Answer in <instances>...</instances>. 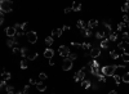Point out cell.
Instances as JSON below:
<instances>
[{
    "label": "cell",
    "mask_w": 129,
    "mask_h": 94,
    "mask_svg": "<svg viewBox=\"0 0 129 94\" xmlns=\"http://www.w3.org/2000/svg\"><path fill=\"white\" fill-rule=\"evenodd\" d=\"M117 37H119V35H117V31H115V32H112V34H111V36H110L109 40H110V41H116Z\"/></svg>",
    "instance_id": "27"
},
{
    "label": "cell",
    "mask_w": 129,
    "mask_h": 94,
    "mask_svg": "<svg viewBox=\"0 0 129 94\" xmlns=\"http://www.w3.org/2000/svg\"><path fill=\"white\" fill-rule=\"evenodd\" d=\"M125 27H127V23H125V22H119V23H117V27H116V31H117V32L124 31Z\"/></svg>",
    "instance_id": "17"
},
{
    "label": "cell",
    "mask_w": 129,
    "mask_h": 94,
    "mask_svg": "<svg viewBox=\"0 0 129 94\" xmlns=\"http://www.w3.org/2000/svg\"><path fill=\"white\" fill-rule=\"evenodd\" d=\"M29 90H30V85H25V88H23V94H29Z\"/></svg>",
    "instance_id": "41"
},
{
    "label": "cell",
    "mask_w": 129,
    "mask_h": 94,
    "mask_svg": "<svg viewBox=\"0 0 129 94\" xmlns=\"http://www.w3.org/2000/svg\"><path fill=\"white\" fill-rule=\"evenodd\" d=\"M81 48L85 49V50H89V52L92 50V45H91L89 43H83V44H81Z\"/></svg>",
    "instance_id": "28"
},
{
    "label": "cell",
    "mask_w": 129,
    "mask_h": 94,
    "mask_svg": "<svg viewBox=\"0 0 129 94\" xmlns=\"http://www.w3.org/2000/svg\"><path fill=\"white\" fill-rule=\"evenodd\" d=\"M96 37H97V39H99L101 41L105 40V32H103L102 30H101V31H97V32H96Z\"/></svg>",
    "instance_id": "21"
},
{
    "label": "cell",
    "mask_w": 129,
    "mask_h": 94,
    "mask_svg": "<svg viewBox=\"0 0 129 94\" xmlns=\"http://www.w3.org/2000/svg\"><path fill=\"white\" fill-rule=\"evenodd\" d=\"M21 56H22V58H27V56H29V49L26 47L21 48Z\"/></svg>",
    "instance_id": "18"
},
{
    "label": "cell",
    "mask_w": 129,
    "mask_h": 94,
    "mask_svg": "<svg viewBox=\"0 0 129 94\" xmlns=\"http://www.w3.org/2000/svg\"><path fill=\"white\" fill-rule=\"evenodd\" d=\"M5 90H7V93H8V94H13V93H14V86L8 85V88H7Z\"/></svg>",
    "instance_id": "34"
},
{
    "label": "cell",
    "mask_w": 129,
    "mask_h": 94,
    "mask_svg": "<svg viewBox=\"0 0 129 94\" xmlns=\"http://www.w3.org/2000/svg\"><path fill=\"white\" fill-rule=\"evenodd\" d=\"M109 47H110V40H107V39L102 40L101 44H99V48H102V49H107Z\"/></svg>",
    "instance_id": "16"
},
{
    "label": "cell",
    "mask_w": 129,
    "mask_h": 94,
    "mask_svg": "<svg viewBox=\"0 0 129 94\" xmlns=\"http://www.w3.org/2000/svg\"><path fill=\"white\" fill-rule=\"evenodd\" d=\"M7 45L10 48H14V47H18V43H17V40L14 37H9L8 41H7Z\"/></svg>",
    "instance_id": "10"
},
{
    "label": "cell",
    "mask_w": 129,
    "mask_h": 94,
    "mask_svg": "<svg viewBox=\"0 0 129 94\" xmlns=\"http://www.w3.org/2000/svg\"><path fill=\"white\" fill-rule=\"evenodd\" d=\"M27 30H29V23H27V22H25V23H22V31L27 34V32H29Z\"/></svg>",
    "instance_id": "33"
},
{
    "label": "cell",
    "mask_w": 129,
    "mask_h": 94,
    "mask_svg": "<svg viewBox=\"0 0 129 94\" xmlns=\"http://www.w3.org/2000/svg\"><path fill=\"white\" fill-rule=\"evenodd\" d=\"M13 53H14V54H18V53H19V54H21V49H19L18 47H14V48H13Z\"/></svg>",
    "instance_id": "42"
},
{
    "label": "cell",
    "mask_w": 129,
    "mask_h": 94,
    "mask_svg": "<svg viewBox=\"0 0 129 94\" xmlns=\"http://www.w3.org/2000/svg\"><path fill=\"white\" fill-rule=\"evenodd\" d=\"M98 23H99V22H98L97 19H91V21L88 22V29L92 30V29H94V27H97Z\"/></svg>",
    "instance_id": "13"
},
{
    "label": "cell",
    "mask_w": 129,
    "mask_h": 94,
    "mask_svg": "<svg viewBox=\"0 0 129 94\" xmlns=\"http://www.w3.org/2000/svg\"><path fill=\"white\" fill-rule=\"evenodd\" d=\"M44 57L48 58V59H52L54 57V50H53V49H50V48H47L45 50H44Z\"/></svg>",
    "instance_id": "8"
},
{
    "label": "cell",
    "mask_w": 129,
    "mask_h": 94,
    "mask_svg": "<svg viewBox=\"0 0 129 94\" xmlns=\"http://www.w3.org/2000/svg\"><path fill=\"white\" fill-rule=\"evenodd\" d=\"M127 27H128V29H129V23H128V25H127Z\"/></svg>",
    "instance_id": "50"
},
{
    "label": "cell",
    "mask_w": 129,
    "mask_h": 94,
    "mask_svg": "<svg viewBox=\"0 0 129 94\" xmlns=\"http://www.w3.org/2000/svg\"><path fill=\"white\" fill-rule=\"evenodd\" d=\"M101 56V48H92L91 50V57L92 58H97Z\"/></svg>",
    "instance_id": "9"
},
{
    "label": "cell",
    "mask_w": 129,
    "mask_h": 94,
    "mask_svg": "<svg viewBox=\"0 0 129 94\" xmlns=\"http://www.w3.org/2000/svg\"><path fill=\"white\" fill-rule=\"evenodd\" d=\"M26 37H27V40H29V43H31V44H35L37 41V34L35 31H29L26 34Z\"/></svg>",
    "instance_id": "5"
},
{
    "label": "cell",
    "mask_w": 129,
    "mask_h": 94,
    "mask_svg": "<svg viewBox=\"0 0 129 94\" xmlns=\"http://www.w3.org/2000/svg\"><path fill=\"white\" fill-rule=\"evenodd\" d=\"M81 86H83V89H88V88L92 86V82L88 80H84V81H81Z\"/></svg>",
    "instance_id": "22"
},
{
    "label": "cell",
    "mask_w": 129,
    "mask_h": 94,
    "mask_svg": "<svg viewBox=\"0 0 129 94\" xmlns=\"http://www.w3.org/2000/svg\"><path fill=\"white\" fill-rule=\"evenodd\" d=\"M80 9H81V4H80V3L75 1L74 4H72V10H75V12H79Z\"/></svg>",
    "instance_id": "24"
},
{
    "label": "cell",
    "mask_w": 129,
    "mask_h": 94,
    "mask_svg": "<svg viewBox=\"0 0 129 94\" xmlns=\"http://www.w3.org/2000/svg\"><path fill=\"white\" fill-rule=\"evenodd\" d=\"M109 56L112 58V59H120V54L117 53V52H115V50H111V52L109 53Z\"/></svg>",
    "instance_id": "19"
},
{
    "label": "cell",
    "mask_w": 129,
    "mask_h": 94,
    "mask_svg": "<svg viewBox=\"0 0 129 94\" xmlns=\"http://www.w3.org/2000/svg\"><path fill=\"white\" fill-rule=\"evenodd\" d=\"M0 10L3 13H10L13 10V3L10 0H1L0 1Z\"/></svg>",
    "instance_id": "1"
},
{
    "label": "cell",
    "mask_w": 129,
    "mask_h": 94,
    "mask_svg": "<svg viewBox=\"0 0 129 94\" xmlns=\"http://www.w3.org/2000/svg\"><path fill=\"white\" fill-rule=\"evenodd\" d=\"M16 94H23V92H16Z\"/></svg>",
    "instance_id": "49"
},
{
    "label": "cell",
    "mask_w": 129,
    "mask_h": 94,
    "mask_svg": "<svg viewBox=\"0 0 129 94\" xmlns=\"http://www.w3.org/2000/svg\"><path fill=\"white\" fill-rule=\"evenodd\" d=\"M97 79H98V81H101V82H106V76H105L103 74H101L99 76H97Z\"/></svg>",
    "instance_id": "36"
},
{
    "label": "cell",
    "mask_w": 129,
    "mask_h": 94,
    "mask_svg": "<svg viewBox=\"0 0 129 94\" xmlns=\"http://www.w3.org/2000/svg\"><path fill=\"white\" fill-rule=\"evenodd\" d=\"M83 34H84V36H87V37H89V36H91V35H92V30H91V29H85V30H84V31H83Z\"/></svg>",
    "instance_id": "32"
},
{
    "label": "cell",
    "mask_w": 129,
    "mask_h": 94,
    "mask_svg": "<svg viewBox=\"0 0 129 94\" xmlns=\"http://www.w3.org/2000/svg\"><path fill=\"white\" fill-rule=\"evenodd\" d=\"M69 59L74 62V61H76V59H77V54H75V53H71L70 56H69Z\"/></svg>",
    "instance_id": "35"
},
{
    "label": "cell",
    "mask_w": 129,
    "mask_h": 94,
    "mask_svg": "<svg viewBox=\"0 0 129 94\" xmlns=\"http://www.w3.org/2000/svg\"><path fill=\"white\" fill-rule=\"evenodd\" d=\"M112 77H114V80H115V82H116L117 85H119L120 82H121V79H120V76H119V75H114Z\"/></svg>",
    "instance_id": "37"
},
{
    "label": "cell",
    "mask_w": 129,
    "mask_h": 94,
    "mask_svg": "<svg viewBox=\"0 0 129 94\" xmlns=\"http://www.w3.org/2000/svg\"><path fill=\"white\" fill-rule=\"evenodd\" d=\"M37 56H39V54H37L36 52L29 53V56H27V59H29V61H34V59H36V58H37Z\"/></svg>",
    "instance_id": "25"
},
{
    "label": "cell",
    "mask_w": 129,
    "mask_h": 94,
    "mask_svg": "<svg viewBox=\"0 0 129 94\" xmlns=\"http://www.w3.org/2000/svg\"><path fill=\"white\" fill-rule=\"evenodd\" d=\"M39 79H40L41 81H44V80H47V79H48V76H47V74H44V72H41L40 75H39Z\"/></svg>",
    "instance_id": "38"
},
{
    "label": "cell",
    "mask_w": 129,
    "mask_h": 94,
    "mask_svg": "<svg viewBox=\"0 0 129 94\" xmlns=\"http://www.w3.org/2000/svg\"><path fill=\"white\" fill-rule=\"evenodd\" d=\"M120 59L124 61V62H129V53H124L120 56Z\"/></svg>",
    "instance_id": "31"
},
{
    "label": "cell",
    "mask_w": 129,
    "mask_h": 94,
    "mask_svg": "<svg viewBox=\"0 0 129 94\" xmlns=\"http://www.w3.org/2000/svg\"><path fill=\"white\" fill-rule=\"evenodd\" d=\"M109 94H117V92H116V90H110Z\"/></svg>",
    "instance_id": "48"
},
{
    "label": "cell",
    "mask_w": 129,
    "mask_h": 94,
    "mask_svg": "<svg viewBox=\"0 0 129 94\" xmlns=\"http://www.w3.org/2000/svg\"><path fill=\"white\" fill-rule=\"evenodd\" d=\"M76 26H77V29H80L81 31H84L85 29H88V23H85V22H84V21H81V19H79V21H77Z\"/></svg>",
    "instance_id": "11"
},
{
    "label": "cell",
    "mask_w": 129,
    "mask_h": 94,
    "mask_svg": "<svg viewBox=\"0 0 129 94\" xmlns=\"http://www.w3.org/2000/svg\"><path fill=\"white\" fill-rule=\"evenodd\" d=\"M71 47H75V48H81V44H79V43H75V41H72V43H71Z\"/></svg>",
    "instance_id": "43"
},
{
    "label": "cell",
    "mask_w": 129,
    "mask_h": 94,
    "mask_svg": "<svg viewBox=\"0 0 129 94\" xmlns=\"http://www.w3.org/2000/svg\"><path fill=\"white\" fill-rule=\"evenodd\" d=\"M123 22H125L127 25L129 23V16H128V14H124V16H123Z\"/></svg>",
    "instance_id": "40"
},
{
    "label": "cell",
    "mask_w": 129,
    "mask_h": 94,
    "mask_svg": "<svg viewBox=\"0 0 129 94\" xmlns=\"http://www.w3.org/2000/svg\"><path fill=\"white\" fill-rule=\"evenodd\" d=\"M84 79H85V67L80 68V71H77V72L75 74V76H74V80L76 82L77 81H84Z\"/></svg>",
    "instance_id": "4"
},
{
    "label": "cell",
    "mask_w": 129,
    "mask_h": 94,
    "mask_svg": "<svg viewBox=\"0 0 129 94\" xmlns=\"http://www.w3.org/2000/svg\"><path fill=\"white\" fill-rule=\"evenodd\" d=\"M36 89L39 92H45L47 90V85L44 84V82H39L37 81V84H36Z\"/></svg>",
    "instance_id": "15"
},
{
    "label": "cell",
    "mask_w": 129,
    "mask_h": 94,
    "mask_svg": "<svg viewBox=\"0 0 129 94\" xmlns=\"http://www.w3.org/2000/svg\"><path fill=\"white\" fill-rule=\"evenodd\" d=\"M30 84H31V85H36V84H37V81H35L34 79H30Z\"/></svg>",
    "instance_id": "46"
},
{
    "label": "cell",
    "mask_w": 129,
    "mask_h": 94,
    "mask_svg": "<svg viewBox=\"0 0 129 94\" xmlns=\"http://www.w3.org/2000/svg\"><path fill=\"white\" fill-rule=\"evenodd\" d=\"M121 12H124L125 14H127V12H129V1H127V3L121 7Z\"/></svg>",
    "instance_id": "30"
},
{
    "label": "cell",
    "mask_w": 129,
    "mask_h": 94,
    "mask_svg": "<svg viewBox=\"0 0 129 94\" xmlns=\"http://www.w3.org/2000/svg\"><path fill=\"white\" fill-rule=\"evenodd\" d=\"M5 34H7L8 37H16L17 36V30L14 27H7V29H5Z\"/></svg>",
    "instance_id": "6"
},
{
    "label": "cell",
    "mask_w": 129,
    "mask_h": 94,
    "mask_svg": "<svg viewBox=\"0 0 129 94\" xmlns=\"http://www.w3.org/2000/svg\"><path fill=\"white\" fill-rule=\"evenodd\" d=\"M53 43H54V39H53V36H52V35L48 36V37H45V44H47V47H50Z\"/></svg>",
    "instance_id": "23"
},
{
    "label": "cell",
    "mask_w": 129,
    "mask_h": 94,
    "mask_svg": "<svg viewBox=\"0 0 129 94\" xmlns=\"http://www.w3.org/2000/svg\"><path fill=\"white\" fill-rule=\"evenodd\" d=\"M121 41H124L125 44H129V34L128 32H123L121 34Z\"/></svg>",
    "instance_id": "20"
},
{
    "label": "cell",
    "mask_w": 129,
    "mask_h": 94,
    "mask_svg": "<svg viewBox=\"0 0 129 94\" xmlns=\"http://www.w3.org/2000/svg\"><path fill=\"white\" fill-rule=\"evenodd\" d=\"M10 77H12V75H10V72H7L5 70L1 71V80L3 81H7V80H10Z\"/></svg>",
    "instance_id": "12"
},
{
    "label": "cell",
    "mask_w": 129,
    "mask_h": 94,
    "mask_svg": "<svg viewBox=\"0 0 129 94\" xmlns=\"http://www.w3.org/2000/svg\"><path fill=\"white\" fill-rule=\"evenodd\" d=\"M62 29H54L52 31V36L53 37H61V35H62Z\"/></svg>",
    "instance_id": "14"
},
{
    "label": "cell",
    "mask_w": 129,
    "mask_h": 94,
    "mask_svg": "<svg viewBox=\"0 0 129 94\" xmlns=\"http://www.w3.org/2000/svg\"><path fill=\"white\" fill-rule=\"evenodd\" d=\"M69 30H70V26H67V25H65L62 27V31H69Z\"/></svg>",
    "instance_id": "44"
},
{
    "label": "cell",
    "mask_w": 129,
    "mask_h": 94,
    "mask_svg": "<svg viewBox=\"0 0 129 94\" xmlns=\"http://www.w3.org/2000/svg\"><path fill=\"white\" fill-rule=\"evenodd\" d=\"M62 68H63V71H70L72 68V61H70L69 58H66L63 61V63H62Z\"/></svg>",
    "instance_id": "7"
},
{
    "label": "cell",
    "mask_w": 129,
    "mask_h": 94,
    "mask_svg": "<svg viewBox=\"0 0 129 94\" xmlns=\"http://www.w3.org/2000/svg\"><path fill=\"white\" fill-rule=\"evenodd\" d=\"M121 80H123V82H125V84H129V72H125L123 75Z\"/></svg>",
    "instance_id": "29"
},
{
    "label": "cell",
    "mask_w": 129,
    "mask_h": 94,
    "mask_svg": "<svg viewBox=\"0 0 129 94\" xmlns=\"http://www.w3.org/2000/svg\"><path fill=\"white\" fill-rule=\"evenodd\" d=\"M19 66H21V68H22V70H26V68H27V58H22Z\"/></svg>",
    "instance_id": "26"
},
{
    "label": "cell",
    "mask_w": 129,
    "mask_h": 94,
    "mask_svg": "<svg viewBox=\"0 0 129 94\" xmlns=\"http://www.w3.org/2000/svg\"><path fill=\"white\" fill-rule=\"evenodd\" d=\"M54 63H55V61H54V58H52V59H49V64H50V66H54Z\"/></svg>",
    "instance_id": "45"
},
{
    "label": "cell",
    "mask_w": 129,
    "mask_h": 94,
    "mask_svg": "<svg viewBox=\"0 0 129 94\" xmlns=\"http://www.w3.org/2000/svg\"><path fill=\"white\" fill-rule=\"evenodd\" d=\"M0 88H1V90H5V89H7V88H8L7 82H5V81H3V80H1V82H0Z\"/></svg>",
    "instance_id": "39"
},
{
    "label": "cell",
    "mask_w": 129,
    "mask_h": 94,
    "mask_svg": "<svg viewBox=\"0 0 129 94\" xmlns=\"http://www.w3.org/2000/svg\"><path fill=\"white\" fill-rule=\"evenodd\" d=\"M116 70H117L116 64H107V66H105V67H102V74L105 76H114Z\"/></svg>",
    "instance_id": "2"
},
{
    "label": "cell",
    "mask_w": 129,
    "mask_h": 94,
    "mask_svg": "<svg viewBox=\"0 0 129 94\" xmlns=\"http://www.w3.org/2000/svg\"><path fill=\"white\" fill-rule=\"evenodd\" d=\"M72 10V7H70V8H66L65 9V13H69V12H71Z\"/></svg>",
    "instance_id": "47"
},
{
    "label": "cell",
    "mask_w": 129,
    "mask_h": 94,
    "mask_svg": "<svg viewBox=\"0 0 129 94\" xmlns=\"http://www.w3.org/2000/svg\"><path fill=\"white\" fill-rule=\"evenodd\" d=\"M58 53H59V56L61 57H63V58H67L70 56V48L69 47H66V45H61L59 48H58Z\"/></svg>",
    "instance_id": "3"
}]
</instances>
